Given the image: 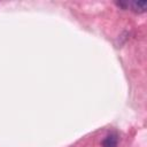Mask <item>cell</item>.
Returning <instances> with one entry per match:
<instances>
[{
  "label": "cell",
  "mask_w": 147,
  "mask_h": 147,
  "mask_svg": "<svg viewBox=\"0 0 147 147\" xmlns=\"http://www.w3.org/2000/svg\"><path fill=\"white\" fill-rule=\"evenodd\" d=\"M117 136L116 134H109L106 137V139L102 142V147H116L117 146Z\"/></svg>",
  "instance_id": "6da1fadb"
},
{
  "label": "cell",
  "mask_w": 147,
  "mask_h": 147,
  "mask_svg": "<svg viewBox=\"0 0 147 147\" xmlns=\"http://www.w3.org/2000/svg\"><path fill=\"white\" fill-rule=\"evenodd\" d=\"M146 7H147V2L146 1H132L131 2V8L134 11H138V13L145 11Z\"/></svg>",
  "instance_id": "7a4b0ae2"
}]
</instances>
